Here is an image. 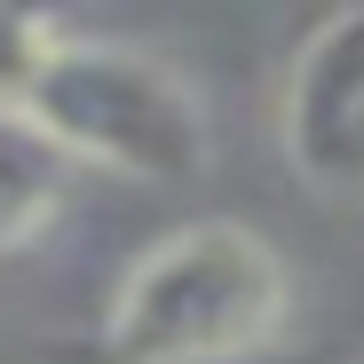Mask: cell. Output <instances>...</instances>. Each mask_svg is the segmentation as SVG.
Listing matches in <instances>:
<instances>
[{
	"label": "cell",
	"instance_id": "obj_1",
	"mask_svg": "<svg viewBox=\"0 0 364 364\" xmlns=\"http://www.w3.org/2000/svg\"><path fill=\"white\" fill-rule=\"evenodd\" d=\"M293 317V269L254 222L198 214L127 262L103 356L111 364H246Z\"/></svg>",
	"mask_w": 364,
	"mask_h": 364
},
{
	"label": "cell",
	"instance_id": "obj_2",
	"mask_svg": "<svg viewBox=\"0 0 364 364\" xmlns=\"http://www.w3.org/2000/svg\"><path fill=\"white\" fill-rule=\"evenodd\" d=\"M24 119L72 166L143 182V191H182L214 166V119L198 87L135 40L64 32L24 95Z\"/></svg>",
	"mask_w": 364,
	"mask_h": 364
},
{
	"label": "cell",
	"instance_id": "obj_3",
	"mask_svg": "<svg viewBox=\"0 0 364 364\" xmlns=\"http://www.w3.org/2000/svg\"><path fill=\"white\" fill-rule=\"evenodd\" d=\"M277 151L325 206H364V9H333L277 87Z\"/></svg>",
	"mask_w": 364,
	"mask_h": 364
},
{
	"label": "cell",
	"instance_id": "obj_4",
	"mask_svg": "<svg viewBox=\"0 0 364 364\" xmlns=\"http://www.w3.org/2000/svg\"><path fill=\"white\" fill-rule=\"evenodd\" d=\"M72 174H80V166L55 151L24 111H0V262L24 254L32 237L64 214Z\"/></svg>",
	"mask_w": 364,
	"mask_h": 364
},
{
	"label": "cell",
	"instance_id": "obj_5",
	"mask_svg": "<svg viewBox=\"0 0 364 364\" xmlns=\"http://www.w3.org/2000/svg\"><path fill=\"white\" fill-rule=\"evenodd\" d=\"M64 40L48 16H32V9H0V111H24V95H32V80H40V64H48V48Z\"/></svg>",
	"mask_w": 364,
	"mask_h": 364
}]
</instances>
